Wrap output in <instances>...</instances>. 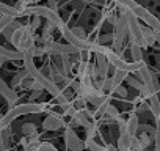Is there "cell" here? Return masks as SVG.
Masks as SVG:
<instances>
[{
  "label": "cell",
  "instance_id": "1",
  "mask_svg": "<svg viewBox=\"0 0 160 151\" xmlns=\"http://www.w3.org/2000/svg\"><path fill=\"white\" fill-rule=\"evenodd\" d=\"M42 110H47V104H38V102H25V104H18L16 107L10 109L8 113H5L0 121L5 124V128H10V124L22 117V115H28V113H41Z\"/></svg>",
  "mask_w": 160,
  "mask_h": 151
},
{
  "label": "cell",
  "instance_id": "2",
  "mask_svg": "<svg viewBox=\"0 0 160 151\" xmlns=\"http://www.w3.org/2000/svg\"><path fill=\"white\" fill-rule=\"evenodd\" d=\"M38 84H39V87L42 88V90H47V93H50L52 96H53V99L61 106V107H64V106H68L71 101H69V98L66 96V93L63 91V88H60V85H57L50 77H47V76H44L39 69H38V72L35 74V77H33Z\"/></svg>",
  "mask_w": 160,
  "mask_h": 151
},
{
  "label": "cell",
  "instance_id": "3",
  "mask_svg": "<svg viewBox=\"0 0 160 151\" xmlns=\"http://www.w3.org/2000/svg\"><path fill=\"white\" fill-rule=\"evenodd\" d=\"M121 14L126 18L127 27H129V38H130V44H135L138 47H146L144 44V36H143V25H140L138 18L135 16L133 11L130 10H122L121 8Z\"/></svg>",
  "mask_w": 160,
  "mask_h": 151
},
{
  "label": "cell",
  "instance_id": "4",
  "mask_svg": "<svg viewBox=\"0 0 160 151\" xmlns=\"http://www.w3.org/2000/svg\"><path fill=\"white\" fill-rule=\"evenodd\" d=\"M10 43L14 46V50L24 54V52L32 50V49L36 46V36L30 32V29H28L27 25H22L21 29H18V30L13 33Z\"/></svg>",
  "mask_w": 160,
  "mask_h": 151
},
{
  "label": "cell",
  "instance_id": "5",
  "mask_svg": "<svg viewBox=\"0 0 160 151\" xmlns=\"http://www.w3.org/2000/svg\"><path fill=\"white\" fill-rule=\"evenodd\" d=\"M113 41H112V49L115 52H118L121 55V49L124 46V41L126 38L129 36V27H127V22H126V18L122 14H119L113 24Z\"/></svg>",
  "mask_w": 160,
  "mask_h": 151
},
{
  "label": "cell",
  "instance_id": "6",
  "mask_svg": "<svg viewBox=\"0 0 160 151\" xmlns=\"http://www.w3.org/2000/svg\"><path fill=\"white\" fill-rule=\"evenodd\" d=\"M22 16H35V18H44L47 22H52L55 25H58L61 22L60 13L50 10L49 7L44 5H28L25 8V11L22 13Z\"/></svg>",
  "mask_w": 160,
  "mask_h": 151
},
{
  "label": "cell",
  "instance_id": "7",
  "mask_svg": "<svg viewBox=\"0 0 160 151\" xmlns=\"http://www.w3.org/2000/svg\"><path fill=\"white\" fill-rule=\"evenodd\" d=\"M57 29L61 32V36L68 41V44H71V46H74L75 49H78V50H90L91 52V47H93V41H83V39H78L74 33H72V30H71V27L61 19V22L57 25Z\"/></svg>",
  "mask_w": 160,
  "mask_h": 151
},
{
  "label": "cell",
  "instance_id": "8",
  "mask_svg": "<svg viewBox=\"0 0 160 151\" xmlns=\"http://www.w3.org/2000/svg\"><path fill=\"white\" fill-rule=\"evenodd\" d=\"M140 79H141V82H143V85H144V90H143V93H141V96L144 98V99H149L152 95H155L157 91H155V88H154V72L151 71V68L148 66V65H144L141 69H140Z\"/></svg>",
  "mask_w": 160,
  "mask_h": 151
},
{
  "label": "cell",
  "instance_id": "9",
  "mask_svg": "<svg viewBox=\"0 0 160 151\" xmlns=\"http://www.w3.org/2000/svg\"><path fill=\"white\" fill-rule=\"evenodd\" d=\"M135 16L138 18V21H143L144 24H146V27H149V29H152L155 33H160V21L148 10V8H144V7H141V5H138L137 8H135Z\"/></svg>",
  "mask_w": 160,
  "mask_h": 151
},
{
  "label": "cell",
  "instance_id": "10",
  "mask_svg": "<svg viewBox=\"0 0 160 151\" xmlns=\"http://www.w3.org/2000/svg\"><path fill=\"white\" fill-rule=\"evenodd\" d=\"M47 55H53V57H60V55H75L78 52V49H75L71 44H60V43H47L42 46Z\"/></svg>",
  "mask_w": 160,
  "mask_h": 151
},
{
  "label": "cell",
  "instance_id": "11",
  "mask_svg": "<svg viewBox=\"0 0 160 151\" xmlns=\"http://www.w3.org/2000/svg\"><path fill=\"white\" fill-rule=\"evenodd\" d=\"M64 143L69 151H83V148H85V142L78 138V135L75 134V131L71 126L64 128Z\"/></svg>",
  "mask_w": 160,
  "mask_h": 151
},
{
  "label": "cell",
  "instance_id": "12",
  "mask_svg": "<svg viewBox=\"0 0 160 151\" xmlns=\"http://www.w3.org/2000/svg\"><path fill=\"white\" fill-rule=\"evenodd\" d=\"M0 96H3V98L8 101V107H10V109H13V107L18 106L19 96L16 95V91H14L2 77H0Z\"/></svg>",
  "mask_w": 160,
  "mask_h": 151
},
{
  "label": "cell",
  "instance_id": "13",
  "mask_svg": "<svg viewBox=\"0 0 160 151\" xmlns=\"http://www.w3.org/2000/svg\"><path fill=\"white\" fill-rule=\"evenodd\" d=\"M42 128H44L46 131H58V129L66 128V126H64V121H63L61 117H58V115H55V113H50V115H47V117L44 118Z\"/></svg>",
  "mask_w": 160,
  "mask_h": 151
},
{
  "label": "cell",
  "instance_id": "14",
  "mask_svg": "<svg viewBox=\"0 0 160 151\" xmlns=\"http://www.w3.org/2000/svg\"><path fill=\"white\" fill-rule=\"evenodd\" d=\"M96 77H101V79H105L108 77V68H110V63L107 61V58L101 54H96Z\"/></svg>",
  "mask_w": 160,
  "mask_h": 151
},
{
  "label": "cell",
  "instance_id": "15",
  "mask_svg": "<svg viewBox=\"0 0 160 151\" xmlns=\"http://www.w3.org/2000/svg\"><path fill=\"white\" fill-rule=\"evenodd\" d=\"M152 138L146 134H138L132 138V151H144L151 145Z\"/></svg>",
  "mask_w": 160,
  "mask_h": 151
},
{
  "label": "cell",
  "instance_id": "16",
  "mask_svg": "<svg viewBox=\"0 0 160 151\" xmlns=\"http://www.w3.org/2000/svg\"><path fill=\"white\" fill-rule=\"evenodd\" d=\"M22 63H24V69L27 71L28 77H35V74L38 72V68L35 66V57L32 55V52H24V57H22Z\"/></svg>",
  "mask_w": 160,
  "mask_h": 151
},
{
  "label": "cell",
  "instance_id": "17",
  "mask_svg": "<svg viewBox=\"0 0 160 151\" xmlns=\"http://www.w3.org/2000/svg\"><path fill=\"white\" fill-rule=\"evenodd\" d=\"M39 143H41V140H39L38 134H35L32 137H22L21 138V145H22L24 151H36Z\"/></svg>",
  "mask_w": 160,
  "mask_h": 151
},
{
  "label": "cell",
  "instance_id": "18",
  "mask_svg": "<svg viewBox=\"0 0 160 151\" xmlns=\"http://www.w3.org/2000/svg\"><path fill=\"white\" fill-rule=\"evenodd\" d=\"M132 138L129 135V132H124V134H119V138H118V151H132Z\"/></svg>",
  "mask_w": 160,
  "mask_h": 151
},
{
  "label": "cell",
  "instance_id": "19",
  "mask_svg": "<svg viewBox=\"0 0 160 151\" xmlns=\"http://www.w3.org/2000/svg\"><path fill=\"white\" fill-rule=\"evenodd\" d=\"M127 123V132L130 137H135L138 134V128H140V121H138V117L137 113H130V117L126 120Z\"/></svg>",
  "mask_w": 160,
  "mask_h": 151
},
{
  "label": "cell",
  "instance_id": "20",
  "mask_svg": "<svg viewBox=\"0 0 160 151\" xmlns=\"http://www.w3.org/2000/svg\"><path fill=\"white\" fill-rule=\"evenodd\" d=\"M0 57L5 58V60H22L24 54L22 52H18V50H11L8 47H3L0 46Z\"/></svg>",
  "mask_w": 160,
  "mask_h": 151
},
{
  "label": "cell",
  "instance_id": "21",
  "mask_svg": "<svg viewBox=\"0 0 160 151\" xmlns=\"http://www.w3.org/2000/svg\"><path fill=\"white\" fill-rule=\"evenodd\" d=\"M149 110H151V113L154 115L155 120H160V98H158L157 93L149 98Z\"/></svg>",
  "mask_w": 160,
  "mask_h": 151
},
{
  "label": "cell",
  "instance_id": "22",
  "mask_svg": "<svg viewBox=\"0 0 160 151\" xmlns=\"http://www.w3.org/2000/svg\"><path fill=\"white\" fill-rule=\"evenodd\" d=\"M143 36H144V44L146 47H152L157 44V33L149 29V27H143Z\"/></svg>",
  "mask_w": 160,
  "mask_h": 151
},
{
  "label": "cell",
  "instance_id": "23",
  "mask_svg": "<svg viewBox=\"0 0 160 151\" xmlns=\"http://www.w3.org/2000/svg\"><path fill=\"white\" fill-rule=\"evenodd\" d=\"M0 16H10V18L16 19V18H19V13L14 7H10L3 2H0Z\"/></svg>",
  "mask_w": 160,
  "mask_h": 151
},
{
  "label": "cell",
  "instance_id": "24",
  "mask_svg": "<svg viewBox=\"0 0 160 151\" xmlns=\"http://www.w3.org/2000/svg\"><path fill=\"white\" fill-rule=\"evenodd\" d=\"M27 77H28V74H27V71H25V69H22V71H18V72L14 74V77H13L11 88L14 90L16 87H21V85H22V82H24Z\"/></svg>",
  "mask_w": 160,
  "mask_h": 151
},
{
  "label": "cell",
  "instance_id": "25",
  "mask_svg": "<svg viewBox=\"0 0 160 151\" xmlns=\"http://www.w3.org/2000/svg\"><path fill=\"white\" fill-rule=\"evenodd\" d=\"M130 55H132L133 63H141V61H144V58H143V49L138 47V46H135V44H130Z\"/></svg>",
  "mask_w": 160,
  "mask_h": 151
},
{
  "label": "cell",
  "instance_id": "26",
  "mask_svg": "<svg viewBox=\"0 0 160 151\" xmlns=\"http://www.w3.org/2000/svg\"><path fill=\"white\" fill-rule=\"evenodd\" d=\"M129 76V72L126 71H119V69H115V74L112 76V79H113V84H115V88L122 85V82L126 81V77Z\"/></svg>",
  "mask_w": 160,
  "mask_h": 151
},
{
  "label": "cell",
  "instance_id": "27",
  "mask_svg": "<svg viewBox=\"0 0 160 151\" xmlns=\"http://www.w3.org/2000/svg\"><path fill=\"white\" fill-rule=\"evenodd\" d=\"M113 2L122 8V10H130V11H135V8L138 7V3L135 2V0H113Z\"/></svg>",
  "mask_w": 160,
  "mask_h": 151
},
{
  "label": "cell",
  "instance_id": "28",
  "mask_svg": "<svg viewBox=\"0 0 160 151\" xmlns=\"http://www.w3.org/2000/svg\"><path fill=\"white\" fill-rule=\"evenodd\" d=\"M21 27H22V24H21L19 21H16V19H14V21H13V22H11V24H10L7 29H5V32H3L5 38L10 41V39H11V36H13V33H14L18 29H21Z\"/></svg>",
  "mask_w": 160,
  "mask_h": 151
},
{
  "label": "cell",
  "instance_id": "29",
  "mask_svg": "<svg viewBox=\"0 0 160 151\" xmlns=\"http://www.w3.org/2000/svg\"><path fill=\"white\" fill-rule=\"evenodd\" d=\"M105 95H113L115 91V84H113V79L112 77H105L104 82H102V88H101Z\"/></svg>",
  "mask_w": 160,
  "mask_h": 151
},
{
  "label": "cell",
  "instance_id": "30",
  "mask_svg": "<svg viewBox=\"0 0 160 151\" xmlns=\"http://www.w3.org/2000/svg\"><path fill=\"white\" fill-rule=\"evenodd\" d=\"M21 131H22V135H24V137H32V135L38 134L36 126H35L33 123H25V124H22Z\"/></svg>",
  "mask_w": 160,
  "mask_h": 151
},
{
  "label": "cell",
  "instance_id": "31",
  "mask_svg": "<svg viewBox=\"0 0 160 151\" xmlns=\"http://www.w3.org/2000/svg\"><path fill=\"white\" fill-rule=\"evenodd\" d=\"M126 82H127L130 87H133L135 90H138L140 93H143V90H144L143 82H141V81H138V79H135L133 76H127V77H126Z\"/></svg>",
  "mask_w": 160,
  "mask_h": 151
},
{
  "label": "cell",
  "instance_id": "32",
  "mask_svg": "<svg viewBox=\"0 0 160 151\" xmlns=\"http://www.w3.org/2000/svg\"><path fill=\"white\" fill-rule=\"evenodd\" d=\"M85 148H88L90 151H104V145H98L94 142V138H85Z\"/></svg>",
  "mask_w": 160,
  "mask_h": 151
},
{
  "label": "cell",
  "instance_id": "33",
  "mask_svg": "<svg viewBox=\"0 0 160 151\" xmlns=\"http://www.w3.org/2000/svg\"><path fill=\"white\" fill-rule=\"evenodd\" d=\"M105 113H107V115H108V117H110L112 120H116V121H118V120L121 118V113H119V110H118V109H116V107H115L113 104H110V106L107 107Z\"/></svg>",
  "mask_w": 160,
  "mask_h": 151
},
{
  "label": "cell",
  "instance_id": "34",
  "mask_svg": "<svg viewBox=\"0 0 160 151\" xmlns=\"http://www.w3.org/2000/svg\"><path fill=\"white\" fill-rule=\"evenodd\" d=\"M154 142H155V151H160V120H155V134H154Z\"/></svg>",
  "mask_w": 160,
  "mask_h": 151
},
{
  "label": "cell",
  "instance_id": "35",
  "mask_svg": "<svg viewBox=\"0 0 160 151\" xmlns=\"http://www.w3.org/2000/svg\"><path fill=\"white\" fill-rule=\"evenodd\" d=\"M72 30V33L78 38V39H83V41H88V38H87V32H85V29H82V27H72L71 29Z\"/></svg>",
  "mask_w": 160,
  "mask_h": 151
},
{
  "label": "cell",
  "instance_id": "36",
  "mask_svg": "<svg viewBox=\"0 0 160 151\" xmlns=\"http://www.w3.org/2000/svg\"><path fill=\"white\" fill-rule=\"evenodd\" d=\"M14 19L13 18H10V16H2V18H0V33H3L5 32V29L13 22Z\"/></svg>",
  "mask_w": 160,
  "mask_h": 151
},
{
  "label": "cell",
  "instance_id": "37",
  "mask_svg": "<svg viewBox=\"0 0 160 151\" xmlns=\"http://www.w3.org/2000/svg\"><path fill=\"white\" fill-rule=\"evenodd\" d=\"M36 151H58L57 146H53L50 142H41Z\"/></svg>",
  "mask_w": 160,
  "mask_h": 151
},
{
  "label": "cell",
  "instance_id": "38",
  "mask_svg": "<svg viewBox=\"0 0 160 151\" xmlns=\"http://www.w3.org/2000/svg\"><path fill=\"white\" fill-rule=\"evenodd\" d=\"M72 104H74V107H75L77 110H83V109H87V101H85L83 98H80V96H77V98L72 101Z\"/></svg>",
  "mask_w": 160,
  "mask_h": 151
},
{
  "label": "cell",
  "instance_id": "39",
  "mask_svg": "<svg viewBox=\"0 0 160 151\" xmlns=\"http://www.w3.org/2000/svg\"><path fill=\"white\" fill-rule=\"evenodd\" d=\"M30 52H32V55H33V57H42V55H46V50H44V47H42V46H41V47H39V46H35Z\"/></svg>",
  "mask_w": 160,
  "mask_h": 151
},
{
  "label": "cell",
  "instance_id": "40",
  "mask_svg": "<svg viewBox=\"0 0 160 151\" xmlns=\"http://www.w3.org/2000/svg\"><path fill=\"white\" fill-rule=\"evenodd\" d=\"M27 27H28V29H30V32L35 35V32H36V30H38V27H39V18H35L30 24H27Z\"/></svg>",
  "mask_w": 160,
  "mask_h": 151
},
{
  "label": "cell",
  "instance_id": "41",
  "mask_svg": "<svg viewBox=\"0 0 160 151\" xmlns=\"http://www.w3.org/2000/svg\"><path fill=\"white\" fill-rule=\"evenodd\" d=\"M113 93H115V95H118V96H119V98H122V99H126V98H127V90H126V88H124L122 85L116 87Z\"/></svg>",
  "mask_w": 160,
  "mask_h": 151
},
{
  "label": "cell",
  "instance_id": "42",
  "mask_svg": "<svg viewBox=\"0 0 160 151\" xmlns=\"http://www.w3.org/2000/svg\"><path fill=\"white\" fill-rule=\"evenodd\" d=\"M41 93H42V90H33V93H32V96H30V101H32V102H35V99H36Z\"/></svg>",
  "mask_w": 160,
  "mask_h": 151
},
{
  "label": "cell",
  "instance_id": "43",
  "mask_svg": "<svg viewBox=\"0 0 160 151\" xmlns=\"http://www.w3.org/2000/svg\"><path fill=\"white\" fill-rule=\"evenodd\" d=\"M104 151H118V148L113 146V145H110V143H105L104 145Z\"/></svg>",
  "mask_w": 160,
  "mask_h": 151
},
{
  "label": "cell",
  "instance_id": "44",
  "mask_svg": "<svg viewBox=\"0 0 160 151\" xmlns=\"http://www.w3.org/2000/svg\"><path fill=\"white\" fill-rule=\"evenodd\" d=\"M49 8L57 11V0H49Z\"/></svg>",
  "mask_w": 160,
  "mask_h": 151
},
{
  "label": "cell",
  "instance_id": "45",
  "mask_svg": "<svg viewBox=\"0 0 160 151\" xmlns=\"http://www.w3.org/2000/svg\"><path fill=\"white\" fill-rule=\"evenodd\" d=\"M5 61H7L5 58H2V57H0V68H2V66H3V63H5Z\"/></svg>",
  "mask_w": 160,
  "mask_h": 151
},
{
  "label": "cell",
  "instance_id": "46",
  "mask_svg": "<svg viewBox=\"0 0 160 151\" xmlns=\"http://www.w3.org/2000/svg\"><path fill=\"white\" fill-rule=\"evenodd\" d=\"M157 44L160 46V33H157Z\"/></svg>",
  "mask_w": 160,
  "mask_h": 151
},
{
  "label": "cell",
  "instance_id": "47",
  "mask_svg": "<svg viewBox=\"0 0 160 151\" xmlns=\"http://www.w3.org/2000/svg\"><path fill=\"white\" fill-rule=\"evenodd\" d=\"M155 66H157V71L160 72V63H155Z\"/></svg>",
  "mask_w": 160,
  "mask_h": 151
},
{
  "label": "cell",
  "instance_id": "48",
  "mask_svg": "<svg viewBox=\"0 0 160 151\" xmlns=\"http://www.w3.org/2000/svg\"><path fill=\"white\" fill-rule=\"evenodd\" d=\"M87 2H91V0H87Z\"/></svg>",
  "mask_w": 160,
  "mask_h": 151
}]
</instances>
